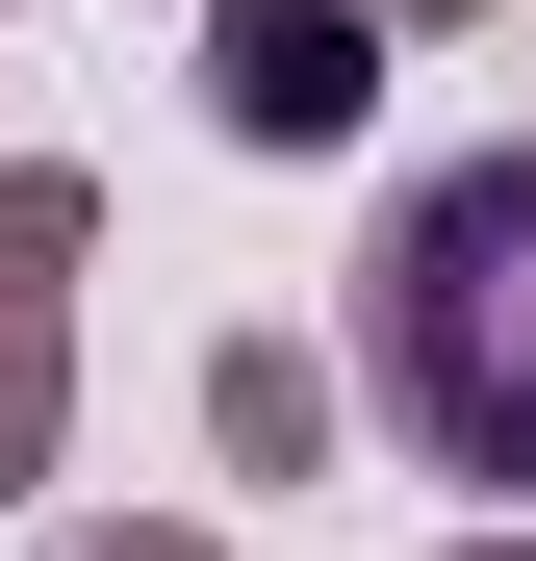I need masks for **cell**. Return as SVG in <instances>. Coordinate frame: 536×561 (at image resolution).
<instances>
[{
	"instance_id": "7a4b0ae2",
	"label": "cell",
	"mask_w": 536,
	"mask_h": 561,
	"mask_svg": "<svg viewBox=\"0 0 536 561\" xmlns=\"http://www.w3.org/2000/svg\"><path fill=\"white\" fill-rule=\"evenodd\" d=\"M205 77H230V128H255V153L357 128V26H332V0H230V51H205Z\"/></svg>"
},
{
	"instance_id": "6da1fadb",
	"label": "cell",
	"mask_w": 536,
	"mask_h": 561,
	"mask_svg": "<svg viewBox=\"0 0 536 561\" xmlns=\"http://www.w3.org/2000/svg\"><path fill=\"white\" fill-rule=\"evenodd\" d=\"M357 383L434 485H536V128L511 153H434L384 255H357Z\"/></svg>"
}]
</instances>
